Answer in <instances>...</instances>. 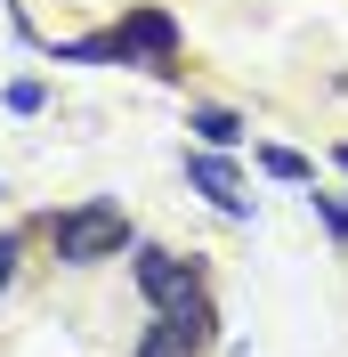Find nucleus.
Returning <instances> with one entry per match:
<instances>
[{"label":"nucleus","mask_w":348,"mask_h":357,"mask_svg":"<svg viewBox=\"0 0 348 357\" xmlns=\"http://www.w3.org/2000/svg\"><path fill=\"white\" fill-rule=\"evenodd\" d=\"M49 244H57V260L65 268H97V260H122V252L138 244L130 220H122V203H73V211H57L49 220Z\"/></svg>","instance_id":"1"},{"label":"nucleus","mask_w":348,"mask_h":357,"mask_svg":"<svg viewBox=\"0 0 348 357\" xmlns=\"http://www.w3.org/2000/svg\"><path fill=\"white\" fill-rule=\"evenodd\" d=\"M130 276H138V292H146L154 309H178V301H195V292H203V268H195V260H178V252H154V244H138Z\"/></svg>","instance_id":"2"},{"label":"nucleus","mask_w":348,"mask_h":357,"mask_svg":"<svg viewBox=\"0 0 348 357\" xmlns=\"http://www.w3.org/2000/svg\"><path fill=\"white\" fill-rule=\"evenodd\" d=\"M195 349H211V301H178V309H162L154 317V333L138 341V357H195Z\"/></svg>","instance_id":"3"},{"label":"nucleus","mask_w":348,"mask_h":357,"mask_svg":"<svg viewBox=\"0 0 348 357\" xmlns=\"http://www.w3.org/2000/svg\"><path fill=\"white\" fill-rule=\"evenodd\" d=\"M122 57L162 73V66L178 57V24L162 17V8H130V17H122Z\"/></svg>","instance_id":"4"},{"label":"nucleus","mask_w":348,"mask_h":357,"mask_svg":"<svg viewBox=\"0 0 348 357\" xmlns=\"http://www.w3.org/2000/svg\"><path fill=\"white\" fill-rule=\"evenodd\" d=\"M187 178H195L203 195L227 211V220H251V195L235 187V162H227V155H211V146H203V155H187Z\"/></svg>","instance_id":"5"},{"label":"nucleus","mask_w":348,"mask_h":357,"mask_svg":"<svg viewBox=\"0 0 348 357\" xmlns=\"http://www.w3.org/2000/svg\"><path fill=\"white\" fill-rule=\"evenodd\" d=\"M187 130H195L211 155H227V146H243V138H251V130H243V114H227V106H195V114H187Z\"/></svg>","instance_id":"6"},{"label":"nucleus","mask_w":348,"mask_h":357,"mask_svg":"<svg viewBox=\"0 0 348 357\" xmlns=\"http://www.w3.org/2000/svg\"><path fill=\"white\" fill-rule=\"evenodd\" d=\"M260 162H267V178H292V187L308 178V155H292V146H260Z\"/></svg>","instance_id":"7"},{"label":"nucleus","mask_w":348,"mask_h":357,"mask_svg":"<svg viewBox=\"0 0 348 357\" xmlns=\"http://www.w3.org/2000/svg\"><path fill=\"white\" fill-rule=\"evenodd\" d=\"M316 211H324V227H332V244H348V203L340 195H308Z\"/></svg>","instance_id":"8"},{"label":"nucleus","mask_w":348,"mask_h":357,"mask_svg":"<svg viewBox=\"0 0 348 357\" xmlns=\"http://www.w3.org/2000/svg\"><path fill=\"white\" fill-rule=\"evenodd\" d=\"M8 106H17V114H41V82H8Z\"/></svg>","instance_id":"9"},{"label":"nucleus","mask_w":348,"mask_h":357,"mask_svg":"<svg viewBox=\"0 0 348 357\" xmlns=\"http://www.w3.org/2000/svg\"><path fill=\"white\" fill-rule=\"evenodd\" d=\"M17 276V236H0V284Z\"/></svg>","instance_id":"10"},{"label":"nucleus","mask_w":348,"mask_h":357,"mask_svg":"<svg viewBox=\"0 0 348 357\" xmlns=\"http://www.w3.org/2000/svg\"><path fill=\"white\" fill-rule=\"evenodd\" d=\"M340 171H348V146H340Z\"/></svg>","instance_id":"11"}]
</instances>
